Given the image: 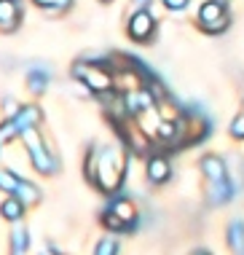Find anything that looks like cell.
I'll return each mask as SVG.
<instances>
[{"mask_svg":"<svg viewBox=\"0 0 244 255\" xmlns=\"http://www.w3.org/2000/svg\"><path fill=\"white\" fill-rule=\"evenodd\" d=\"M123 167H126V156H123L121 148L110 145L92 153V161L86 164V175L97 188L102 191H116L121 185L123 177Z\"/></svg>","mask_w":244,"mask_h":255,"instance_id":"1","label":"cell"},{"mask_svg":"<svg viewBox=\"0 0 244 255\" xmlns=\"http://www.w3.org/2000/svg\"><path fill=\"white\" fill-rule=\"evenodd\" d=\"M199 167H201V172H204V177L209 183V188H207L209 204H226L234 194L231 180H228V172H226V164H223L218 156H204L199 161Z\"/></svg>","mask_w":244,"mask_h":255,"instance_id":"2","label":"cell"},{"mask_svg":"<svg viewBox=\"0 0 244 255\" xmlns=\"http://www.w3.org/2000/svg\"><path fill=\"white\" fill-rule=\"evenodd\" d=\"M24 145H27V153H30L32 164L38 172H43V175H51V172H57V158L48 153V148L43 145V140H40L38 129H30V132H24Z\"/></svg>","mask_w":244,"mask_h":255,"instance_id":"3","label":"cell"},{"mask_svg":"<svg viewBox=\"0 0 244 255\" xmlns=\"http://www.w3.org/2000/svg\"><path fill=\"white\" fill-rule=\"evenodd\" d=\"M38 121H40V110L35 108V105H24L16 116H13L11 121H5V124H3V129H0V140L8 142L13 134H24V132H30V129H35V124H38Z\"/></svg>","mask_w":244,"mask_h":255,"instance_id":"4","label":"cell"},{"mask_svg":"<svg viewBox=\"0 0 244 255\" xmlns=\"http://www.w3.org/2000/svg\"><path fill=\"white\" fill-rule=\"evenodd\" d=\"M134 220H137L134 204H131L129 199H123V196H118L116 202L110 204L108 215H105V223L110 226V231H126V229L134 226Z\"/></svg>","mask_w":244,"mask_h":255,"instance_id":"5","label":"cell"},{"mask_svg":"<svg viewBox=\"0 0 244 255\" xmlns=\"http://www.w3.org/2000/svg\"><path fill=\"white\" fill-rule=\"evenodd\" d=\"M0 188L3 191H11L16 199H22L24 204H35V202H40V191L35 188L32 183H27V180H22V177H16L13 172H8V169H3L0 172Z\"/></svg>","mask_w":244,"mask_h":255,"instance_id":"6","label":"cell"},{"mask_svg":"<svg viewBox=\"0 0 244 255\" xmlns=\"http://www.w3.org/2000/svg\"><path fill=\"white\" fill-rule=\"evenodd\" d=\"M73 75L81 78V81H86V86H92L94 92L110 89V73L105 70L102 65H97V62H81V65H75Z\"/></svg>","mask_w":244,"mask_h":255,"instance_id":"7","label":"cell"},{"mask_svg":"<svg viewBox=\"0 0 244 255\" xmlns=\"http://www.w3.org/2000/svg\"><path fill=\"white\" fill-rule=\"evenodd\" d=\"M199 24L204 27L207 32H220L223 27L228 24V13L223 8V3L218 0H207L199 11Z\"/></svg>","mask_w":244,"mask_h":255,"instance_id":"8","label":"cell"},{"mask_svg":"<svg viewBox=\"0 0 244 255\" xmlns=\"http://www.w3.org/2000/svg\"><path fill=\"white\" fill-rule=\"evenodd\" d=\"M153 27H156V22H153V16H150V13H148V11H137L134 16H131L129 32H131V38H134V40H139V43H145V40L150 38Z\"/></svg>","mask_w":244,"mask_h":255,"instance_id":"9","label":"cell"},{"mask_svg":"<svg viewBox=\"0 0 244 255\" xmlns=\"http://www.w3.org/2000/svg\"><path fill=\"white\" fill-rule=\"evenodd\" d=\"M19 24V0H0V27L13 30Z\"/></svg>","mask_w":244,"mask_h":255,"instance_id":"10","label":"cell"},{"mask_svg":"<svg viewBox=\"0 0 244 255\" xmlns=\"http://www.w3.org/2000/svg\"><path fill=\"white\" fill-rule=\"evenodd\" d=\"M228 245H231L234 253H244V223L242 220H234L231 226H228Z\"/></svg>","mask_w":244,"mask_h":255,"instance_id":"11","label":"cell"},{"mask_svg":"<svg viewBox=\"0 0 244 255\" xmlns=\"http://www.w3.org/2000/svg\"><path fill=\"white\" fill-rule=\"evenodd\" d=\"M148 177L153 183H164L166 177H169V164L164 161V158H150L148 161Z\"/></svg>","mask_w":244,"mask_h":255,"instance_id":"12","label":"cell"},{"mask_svg":"<svg viewBox=\"0 0 244 255\" xmlns=\"http://www.w3.org/2000/svg\"><path fill=\"white\" fill-rule=\"evenodd\" d=\"M0 212H3L5 220H19V218L24 215V202H22V199H16V196L5 199V202L0 204Z\"/></svg>","mask_w":244,"mask_h":255,"instance_id":"13","label":"cell"},{"mask_svg":"<svg viewBox=\"0 0 244 255\" xmlns=\"http://www.w3.org/2000/svg\"><path fill=\"white\" fill-rule=\"evenodd\" d=\"M27 245H30V237H27L24 229H16L11 234V255H24Z\"/></svg>","mask_w":244,"mask_h":255,"instance_id":"14","label":"cell"},{"mask_svg":"<svg viewBox=\"0 0 244 255\" xmlns=\"http://www.w3.org/2000/svg\"><path fill=\"white\" fill-rule=\"evenodd\" d=\"M27 81H30V89H32V92H43L46 84H48V73H43V70H32Z\"/></svg>","mask_w":244,"mask_h":255,"instance_id":"15","label":"cell"},{"mask_svg":"<svg viewBox=\"0 0 244 255\" xmlns=\"http://www.w3.org/2000/svg\"><path fill=\"white\" fill-rule=\"evenodd\" d=\"M116 253H118V245H116V239H110V237L100 239V245H97V250H94V255H116Z\"/></svg>","mask_w":244,"mask_h":255,"instance_id":"16","label":"cell"},{"mask_svg":"<svg viewBox=\"0 0 244 255\" xmlns=\"http://www.w3.org/2000/svg\"><path fill=\"white\" fill-rule=\"evenodd\" d=\"M35 3L40 5V8H54V11H62L70 5V0H35Z\"/></svg>","mask_w":244,"mask_h":255,"instance_id":"17","label":"cell"},{"mask_svg":"<svg viewBox=\"0 0 244 255\" xmlns=\"http://www.w3.org/2000/svg\"><path fill=\"white\" fill-rule=\"evenodd\" d=\"M231 134L239 137V140H244V116H236L234 124H231Z\"/></svg>","mask_w":244,"mask_h":255,"instance_id":"18","label":"cell"},{"mask_svg":"<svg viewBox=\"0 0 244 255\" xmlns=\"http://www.w3.org/2000/svg\"><path fill=\"white\" fill-rule=\"evenodd\" d=\"M164 5H166V8H172V11H183L188 5V0H164Z\"/></svg>","mask_w":244,"mask_h":255,"instance_id":"19","label":"cell"},{"mask_svg":"<svg viewBox=\"0 0 244 255\" xmlns=\"http://www.w3.org/2000/svg\"><path fill=\"white\" fill-rule=\"evenodd\" d=\"M145 3H148V0H134V3H131V8H137V11H139Z\"/></svg>","mask_w":244,"mask_h":255,"instance_id":"20","label":"cell"},{"mask_svg":"<svg viewBox=\"0 0 244 255\" xmlns=\"http://www.w3.org/2000/svg\"><path fill=\"white\" fill-rule=\"evenodd\" d=\"M193 255H209V253H204V250H199V253H193Z\"/></svg>","mask_w":244,"mask_h":255,"instance_id":"21","label":"cell"},{"mask_svg":"<svg viewBox=\"0 0 244 255\" xmlns=\"http://www.w3.org/2000/svg\"><path fill=\"white\" fill-rule=\"evenodd\" d=\"M242 255H244V253H242Z\"/></svg>","mask_w":244,"mask_h":255,"instance_id":"22","label":"cell"}]
</instances>
